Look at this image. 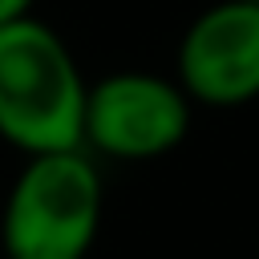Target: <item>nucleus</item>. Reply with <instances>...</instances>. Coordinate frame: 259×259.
I'll use <instances>...</instances> for the list:
<instances>
[{"mask_svg":"<svg viewBox=\"0 0 259 259\" xmlns=\"http://www.w3.org/2000/svg\"><path fill=\"white\" fill-rule=\"evenodd\" d=\"M247 4H259V0H247Z\"/></svg>","mask_w":259,"mask_h":259,"instance_id":"nucleus-6","label":"nucleus"},{"mask_svg":"<svg viewBox=\"0 0 259 259\" xmlns=\"http://www.w3.org/2000/svg\"><path fill=\"white\" fill-rule=\"evenodd\" d=\"M32 4H36V0H0V28L32 16Z\"/></svg>","mask_w":259,"mask_h":259,"instance_id":"nucleus-5","label":"nucleus"},{"mask_svg":"<svg viewBox=\"0 0 259 259\" xmlns=\"http://www.w3.org/2000/svg\"><path fill=\"white\" fill-rule=\"evenodd\" d=\"M105 210L101 170L89 150L24 158L0 210L4 259H85Z\"/></svg>","mask_w":259,"mask_h":259,"instance_id":"nucleus-2","label":"nucleus"},{"mask_svg":"<svg viewBox=\"0 0 259 259\" xmlns=\"http://www.w3.org/2000/svg\"><path fill=\"white\" fill-rule=\"evenodd\" d=\"M186 134H190V97L174 77L121 69L105 73L85 89L81 150L117 162H150L178 150Z\"/></svg>","mask_w":259,"mask_h":259,"instance_id":"nucleus-3","label":"nucleus"},{"mask_svg":"<svg viewBox=\"0 0 259 259\" xmlns=\"http://www.w3.org/2000/svg\"><path fill=\"white\" fill-rule=\"evenodd\" d=\"M174 81L190 105L235 109L259 97V4L214 0L202 8L174 53Z\"/></svg>","mask_w":259,"mask_h":259,"instance_id":"nucleus-4","label":"nucleus"},{"mask_svg":"<svg viewBox=\"0 0 259 259\" xmlns=\"http://www.w3.org/2000/svg\"><path fill=\"white\" fill-rule=\"evenodd\" d=\"M81 65L73 49L36 16L0 28V138L32 154L77 150L85 117Z\"/></svg>","mask_w":259,"mask_h":259,"instance_id":"nucleus-1","label":"nucleus"}]
</instances>
